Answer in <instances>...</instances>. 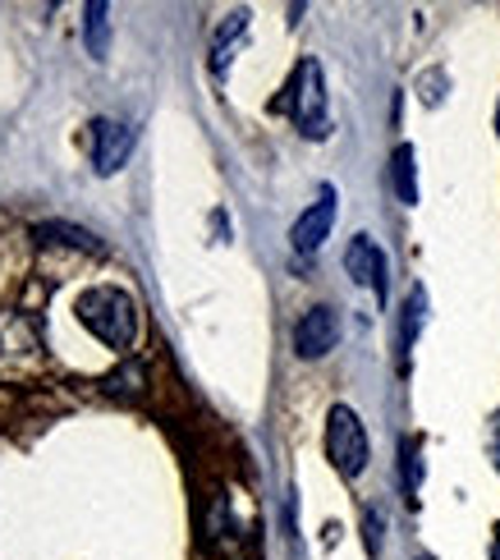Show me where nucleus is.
Returning a JSON list of instances; mask_svg holds the SVG:
<instances>
[{
    "mask_svg": "<svg viewBox=\"0 0 500 560\" xmlns=\"http://www.w3.org/2000/svg\"><path fill=\"white\" fill-rule=\"evenodd\" d=\"M363 542H368V556L381 551V515H376V510H368V515H363Z\"/></svg>",
    "mask_w": 500,
    "mask_h": 560,
    "instance_id": "15",
    "label": "nucleus"
},
{
    "mask_svg": "<svg viewBox=\"0 0 500 560\" xmlns=\"http://www.w3.org/2000/svg\"><path fill=\"white\" fill-rule=\"evenodd\" d=\"M418 326H422V290H414L409 303H404V349L418 340Z\"/></svg>",
    "mask_w": 500,
    "mask_h": 560,
    "instance_id": "14",
    "label": "nucleus"
},
{
    "mask_svg": "<svg viewBox=\"0 0 500 560\" xmlns=\"http://www.w3.org/2000/svg\"><path fill=\"white\" fill-rule=\"evenodd\" d=\"M418 560H432V556H418Z\"/></svg>",
    "mask_w": 500,
    "mask_h": 560,
    "instance_id": "19",
    "label": "nucleus"
},
{
    "mask_svg": "<svg viewBox=\"0 0 500 560\" xmlns=\"http://www.w3.org/2000/svg\"><path fill=\"white\" fill-rule=\"evenodd\" d=\"M133 152V129L115 120H92V166L97 175H115Z\"/></svg>",
    "mask_w": 500,
    "mask_h": 560,
    "instance_id": "6",
    "label": "nucleus"
},
{
    "mask_svg": "<svg viewBox=\"0 0 500 560\" xmlns=\"http://www.w3.org/2000/svg\"><path fill=\"white\" fill-rule=\"evenodd\" d=\"M399 478H404V492H409V501H418V487H422V451H418V441H409V436L399 441Z\"/></svg>",
    "mask_w": 500,
    "mask_h": 560,
    "instance_id": "12",
    "label": "nucleus"
},
{
    "mask_svg": "<svg viewBox=\"0 0 500 560\" xmlns=\"http://www.w3.org/2000/svg\"><path fill=\"white\" fill-rule=\"evenodd\" d=\"M336 340H340V317H336V308H326V303L322 308H307L294 326L299 359H326L330 349H336Z\"/></svg>",
    "mask_w": 500,
    "mask_h": 560,
    "instance_id": "4",
    "label": "nucleus"
},
{
    "mask_svg": "<svg viewBox=\"0 0 500 560\" xmlns=\"http://www.w3.org/2000/svg\"><path fill=\"white\" fill-rule=\"evenodd\" d=\"M345 271L353 276V285H368L376 303H386V253H381L368 235H353L345 248Z\"/></svg>",
    "mask_w": 500,
    "mask_h": 560,
    "instance_id": "5",
    "label": "nucleus"
},
{
    "mask_svg": "<svg viewBox=\"0 0 500 560\" xmlns=\"http://www.w3.org/2000/svg\"><path fill=\"white\" fill-rule=\"evenodd\" d=\"M37 240H46V244H69V248H88V253H102V244L88 235V230H79V225H65V221H46V225H37L33 230Z\"/></svg>",
    "mask_w": 500,
    "mask_h": 560,
    "instance_id": "10",
    "label": "nucleus"
},
{
    "mask_svg": "<svg viewBox=\"0 0 500 560\" xmlns=\"http://www.w3.org/2000/svg\"><path fill=\"white\" fill-rule=\"evenodd\" d=\"M244 28H248V14H244V10H234V14L221 23V33H217V60H211L217 69H225V65H230V46L244 37Z\"/></svg>",
    "mask_w": 500,
    "mask_h": 560,
    "instance_id": "13",
    "label": "nucleus"
},
{
    "mask_svg": "<svg viewBox=\"0 0 500 560\" xmlns=\"http://www.w3.org/2000/svg\"><path fill=\"white\" fill-rule=\"evenodd\" d=\"M111 10L102 5V0H92V5H83V37H88V56H97L106 60L111 51Z\"/></svg>",
    "mask_w": 500,
    "mask_h": 560,
    "instance_id": "9",
    "label": "nucleus"
},
{
    "mask_svg": "<svg viewBox=\"0 0 500 560\" xmlns=\"http://www.w3.org/2000/svg\"><path fill=\"white\" fill-rule=\"evenodd\" d=\"M276 110H290L303 138H326L330 120H326V83H322V65L317 60H299L290 88L276 102Z\"/></svg>",
    "mask_w": 500,
    "mask_h": 560,
    "instance_id": "2",
    "label": "nucleus"
},
{
    "mask_svg": "<svg viewBox=\"0 0 500 560\" xmlns=\"http://www.w3.org/2000/svg\"><path fill=\"white\" fill-rule=\"evenodd\" d=\"M491 560H500V524L491 528Z\"/></svg>",
    "mask_w": 500,
    "mask_h": 560,
    "instance_id": "17",
    "label": "nucleus"
},
{
    "mask_svg": "<svg viewBox=\"0 0 500 560\" xmlns=\"http://www.w3.org/2000/svg\"><path fill=\"white\" fill-rule=\"evenodd\" d=\"M326 459L340 478H359L368 469V432L349 405H330L326 413Z\"/></svg>",
    "mask_w": 500,
    "mask_h": 560,
    "instance_id": "3",
    "label": "nucleus"
},
{
    "mask_svg": "<svg viewBox=\"0 0 500 560\" xmlns=\"http://www.w3.org/2000/svg\"><path fill=\"white\" fill-rule=\"evenodd\" d=\"M79 322L97 336L106 349H129L138 336V308L125 290L115 285H97L79 294Z\"/></svg>",
    "mask_w": 500,
    "mask_h": 560,
    "instance_id": "1",
    "label": "nucleus"
},
{
    "mask_svg": "<svg viewBox=\"0 0 500 560\" xmlns=\"http://www.w3.org/2000/svg\"><path fill=\"white\" fill-rule=\"evenodd\" d=\"M491 459H496V474H500V409L491 413Z\"/></svg>",
    "mask_w": 500,
    "mask_h": 560,
    "instance_id": "16",
    "label": "nucleus"
},
{
    "mask_svg": "<svg viewBox=\"0 0 500 560\" xmlns=\"http://www.w3.org/2000/svg\"><path fill=\"white\" fill-rule=\"evenodd\" d=\"M142 386H148V368H142L138 359H129L125 368H115L111 377H106V390H111V395H120V400H138Z\"/></svg>",
    "mask_w": 500,
    "mask_h": 560,
    "instance_id": "11",
    "label": "nucleus"
},
{
    "mask_svg": "<svg viewBox=\"0 0 500 560\" xmlns=\"http://www.w3.org/2000/svg\"><path fill=\"white\" fill-rule=\"evenodd\" d=\"M496 129H500V110H496Z\"/></svg>",
    "mask_w": 500,
    "mask_h": 560,
    "instance_id": "18",
    "label": "nucleus"
},
{
    "mask_svg": "<svg viewBox=\"0 0 500 560\" xmlns=\"http://www.w3.org/2000/svg\"><path fill=\"white\" fill-rule=\"evenodd\" d=\"M330 225H336V189H322V198L294 221L290 240H294L299 253H317L326 244V235H330Z\"/></svg>",
    "mask_w": 500,
    "mask_h": 560,
    "instance_id": "7",
    "label": "nucleus"
},
{
    "mask_svg": "<svg viewBox=\"0 0 500 560\" xmlns=\"http://www.w3.org/2000/svg\"><path fill=\"white\" fill-rule=\"evenodd\" d=\"M391 179H395V194L404 207H414L418 202V156L409 143H399L395 156H391Z\"/></svg>",
    "mask_w": 500,
    "mask_h": 560,
    "instance_id": "8",
    "label": "nucleus"
}]
</instances>
